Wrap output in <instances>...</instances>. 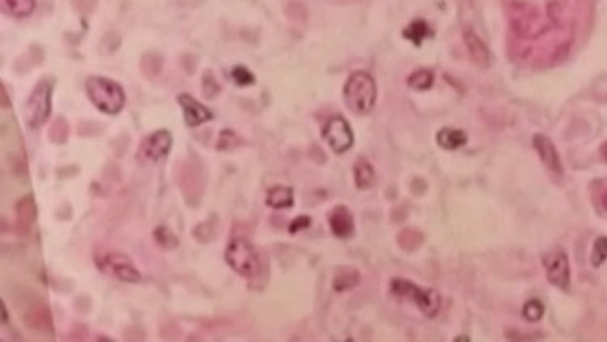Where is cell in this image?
I'll use <instances>...</instances> for the list:
<instances>
[{"mask_svg":"<svg viewBox=\"0 0 607 342\" xmlns=\"http://www.w3.org/2000/svg\"><path fill=\"white\" fill-rule=\"evenodd\" d=\"M178 102H180L183 115H185L186 125L190 127H198L201 123L211 121L212 114L209 112V109L204 108L203 104H199L195 97L190 95H180L178 96Z\"/></svg>","mask_w":607,"mask_h":342,"instance_id":"cell-11","label":"cell"},{"mask_svg":"<svg viewBox=\"0 0 607 342\" xmlns=\"http://www.w3.org/2000/svg\"><path fill=\"white\" fill-rule=\"evenodd\" d=\"M267 206L274 208V210H284V208H292L293 206V192L288 186H274L267 192L266 198Z\"/></svg>","mask_w":607,"mask_h":342,"instance_id":"cell-16","label":"cell"},{"mask_svg":"<svg viewBox=\"0 0 607 342\" xmlns=\"http://www.w3.org/2000/svg\"><path fill=\"white\" fill-rule=\"evenodd\" d=\"M232 77H234L235 83L240 84V86H247V84H253L254 83L253 73L249 72L248 69H245V66H242V65L235 66V69L232 70Z\"/></svg>","mask_w":607,"mask_h":342,"instance_id":"cell-31","label":"cell"},{"mask_svg":"<svg viewBox=\"0 0 607 342\" xmlns=\"http://www.w3.org/2000/svg\"><path fill=\"white\" fill-rule=\"evenodd\" d=\"M96 265L102 273L109 274V276L117 278L123 282H140L141 274L138 273L135 265L132 263V260L128 258L123 253H102V255L96 256Z\"/></svg>","mask_w":607,"mask_h":342,"instance_id":"cell-5","label":"cell"},{"mask_svg":"<svg viewBox=\"0 0 607 342\" xmlns=\"http://www.w3.org/2000/svg\"><path fill=\"white\" fill-rule=\"evenodd\" d=\"M73 5L77 10L84 13V15H88V13L96 10L97 0H73Z\"/></svg>","mask_w":607,"mask_h":342,"instance_id":"cell-32","label":"cell"},{"mask_svg":"<svg viewBox=\"0 0 607 342\" xmlns=\"http://www.w3.org/2000/svg\"><path fill=\"white\" fill-rule=\"evenodd\" d=\"M69 133H70L69 122H66L65 119L59 117L52 123L51 130H49V138H51L55 145H62L69 140Z\"/></svg>","mask_w":607,"mask_h":342,"instance_id":"cell-24","label":"cell"},{"mask_svg":"<svg viewBox=\"0 0 607 342\" xmlns=\"http://www.w3.org/2000/svg\"><path fill=\"white\" fill-rule=\"evenodd\" d=\"M607 260V237H597L593 247L591 263L593 266H601Z\"/></svg>","mask_w":607,"mask_h":342,"instance_id":"cell-26","label":"cell"},{"mask_svg":"<svg viewBox=\"0 0 607 342\" xmlns=\"http://www.w3.org/2000/svg\"><path fill=\"white\" fill-rule=\"evenodd\" d=\"M162 69V57L156 52H151V54H146L141 59V70L146 77H156Z\"/></svg>","mask_w":607,"mask_h":342,"instance_id":"cell-25","label":"cell"},{"mask_svg":"<svg viewBox=\"0 0 607 342\" xmlns=\"http://www.w3.org/2000/svg\"><path fill=\"white\" fill-rule=\"evenodd\" d=\"M38 217V208H36L33 195H26L16 204V219L18 224L23 229H28Z\"/></svg>","mask_w":607,"mask_h":342,"instance_id":"cell-15","label":"cell"},{"mask_svg":"<svg viewBox=\"0 0 607 342\" xmlns=\"http://www.w3.org/2000/svg\"><path fill=\"white\" fill-rule=\"evenodd\" d=\"M2 102H3V108H8V99H7V91H5V84H2Z\"/></svg>","mask_w":607,"mask_h":342,"instance_id":"cell-35","label":"cell"},{"mask_svg":"<svg viewBox=\"0 0 607 342\" xmlns=\"http://www.w3.org/2000/svg\"><path fill=\"white\" fill-rule=\"evenodd\" d=\"M602 206H604V210L607 211V192L602 195Z\"/></svg>","mask_w":607,"mask_h":342,"instance_id":"cell-37","label":"cell"},{"mask_svg":"<svg viewBox=\"0 0 607 342\" xmlns=\"http://www.w3.org/2000/svg\"><path fill=\"white\" fill-rule=\"evenodd\" d=\"M154 239L160 247L164 248H175L177 247V237L173 235L167 228H158L154 230Z\"/></svg>","mask_w":607,"mask_h":342,"instance_id":"cell-29","label":"cell"},{"mask_svg":"<svg viewBox=\"0 0 607 342\" xmlns=\"http://www.w3.org/2000/svg\"><path fill=\"white\" fill-rule=\"evenodd\" d=\"M199 225L204 229V237H203V241H201V243H208V242L214 241V237H216V224H214V222L206 221V222H201Z\"/></svg>","mask_w":607,"mask_h":342,"instance_id":"cell-33","label":"cell"},{"mask_svg":"<svg viewBox=\"0 0 607 342\" xmlns=\"http://www.w3.org/2000/svg\"><path fill=\"white\" fill-rule=\"evenodd\" d=\"M225 261L236 274L243 278L249 279L260 274V255H258L256 248L243 239H236L229 243L225 250Z\"/></svg>","mask_w":607,"mask_h":342,"instance_id":"cell-4","label":"cell"},{"mask_svg":"<svg viewBox=\"0 0 607 342\" xmlns=\"http://www.w3.org/2000/svg\"><path fill=\"white\" fill-rule=\"evenodd\" d=\"M310 224H311V219H310V217H308V216L297 217V219L293 221L292 224H290L288 230H290V232H292V234H295V232H298V230L310 228Z\"/></svg>","mask_w":607,"mask_h":342,"instance_id":"cell-34","label":"cell"},{"mask_svg":"<svg viewBox=\"0 0 607 342\" xmlns=\"http://www.w3.org/2000/svg\"><path fill=\"white\" fill-rule=\"evenodd\" d=\"M428 34H430V28H428V25L423 20L413 21V23L404 31V36L410 39L413 44H417V46L423 42V39H425Z\"/></svg>","mask_w":607,"mask_h":342,"instance_id":"cell-23","label":"cell"},{"mask_svg":"<svg viewBox=\"0 0 607 342\" xmlns=\"http://www.w3.org/2000/svg\"><path fill=\"white\" fill-rule=\"evenodd\" d=\"M172 146V135L167 130H158L153 135L146 136L141 141V145L138 146L136 151V161L141 166H153V164L159 162L164 156H167V153L171 151Z\"/></svg>","mask_w":607,"mask_h":342,"instance_id":"cell-8","label":"cell"},{"mask_svg":"<svg viewBox=\"0 0 607 342\" xmlns=\"http://www.w3.org/2000/svg\"><path fill=\"white\" fill-rule=\"evenodd\" d=\"M377 88L376 82L369 73L355 72L347 80L343 86V97H345L347 108L351 112L364 115L376 104Z\"/></svg>","mask_w":607,"mask_h":342,"instance_id":"cell-1","label":"cell"},{"mask_svg":"<svg viewBox=\"0 0 607 342\" xmlns=\"http://www.w3.org/2000/svg\"><path fill=\"white\" fill-rule=\"evenodd\" d=\"M25 321L28 323L31 330L36 331H44L52 328V318L51 315H49V310L46 306H34L33 310H29V312L26 313Z\"/></svg>","mask_w":607,"mask_h":342,"instance_id":"cell-19","label":"cell"},{"mask_svg":"<svg viewBox=\"0 0 607 342\" xmlns=\"http://www.w3.org/2000/svg\"><path fill=\"white\" fill-rule=\"evenodd\" d=\"M51 84L47 82L39 83L31 93L25 104V119L29 127L38 128L47 122L51 114Z\"/></svg>","mask_w":607,"mask_h":342,"instance_id":"cell-6","label":"cell"},{"mask_svg":"<svg viewBox=\"0 0 607 342\" xmlns=\"http://www.w3.org/2000/svg\"><path fill=\"white\" fill-rule=\"evenodd\" d=\"M544 315V305L539 300H528L523 306V317L528 321H539Z\"/></svg>","mask_w":607,"mask_h":342,"instance_id":"cell-27","label":"cell"},{"mask_svg":"<svg viewBox=\"0 0 607 342\" xmlns=\"http://www.w3.org/2000/svg\"><path fill=\"white\" fill-rule=\"evenodd\" d=\"M543 265L546 268V276L547 281L552 286L562 289V291H569L570 286V266L569 258H567V253L562 248H554L549 253H546L543 258Z\"/></svg>","mask_w":607,"mask_h":342,"instance_id":"cell-9","label":"cell"},{"mask_svg":"<svg viewBox=\"0 0 607 342\" xmlns=\"http://www.w3.org/2000/svg\"><path fill=\"white\" fill-rule=\"evenodd\" d=\"M86 93L89 101L104 114L115 115L125 106V93L122 86L109 78L89 77L86 82Z\"/></svg>","mask_w":607,"mask_h":342,"instance_id":"cell-2","label":"cell"},{"mask_svg":"<svg viewBox=\"0 0 607 342\" xmlns=\"http://www.w3.org/2000/svg\"><path fill=\"white\" fill-rule=\"evenodd\" d=\"M602 154H604V158L607 159V143L604 145V148H602Z\"/></svg>","mask_w":607,"mask_h":342,"instance_id":"cell-38","label":"cell"},{"mask_svg":"<svg viewBox=\"0 0 607 342\" xmlns=\"http://www.w3.org/2000/svg\"><path fill=\"white\" fill-rule=\"evenodd\" d=\"M177 180L185 201L190 206L199 204L204 192V179L201 169L196 167L193 161L180 162L177 166Z\"/></svg>","mask_w":607,"mask_h":342,"instance_id":"cell-7","label":"cell"},{"mask_svg":"<svg viewBox=\"0 0 607 342\" xmlns=\"http://www.w3.org/2000/svg\"><path fill=\"white\" fill-rule=\"evenodd\" d=\"M465 44L468 49V54H470L471 60L480 66H488L489 65V51L486 47V44L481 41L480 36L473 31H467L465 33Z\"/></svg>","mask_w":607,"mask_h":342,"instance_id":"cell-14","label":"cell"},{"mask_svg":"<svg viewBox=\"0 0 607 342\" xmlns=\"http://www.w3.org/2000/svg\"><path fill=\"white\" fill-rule=\"evenodd\" d=\"M2 8L7 15L21 19V16H28L34 12L36 0H3Z\"/></svg>","mask_w":607,"mask_h":342,"instance_id":"cell-20","label":"cell"},{"mask_svg":"<svg viewBox=\"0 0 607 342\" xmlns=\"http://www.w3.org/2000/svg\"><path fill=\"white\" fill-rule=\"evenodd\" d=\"M329 225L330 230H332L334 235L337 237L345 239L350 237L355 230V224H354V216L351 212L348 211L347 206H336L329 215Z\"/></svg>","mask_w":607,"mask_h":342,"instance_id":"cell-13","label":"cell"},{"mask_svg":"<svg viewBox=\"0 0 607 342\" xmlns=\"http://www.w3.org/2000/svg\"><path fill=\"white\" fill-rule=\"evenodd\" d=\"M432 83H434V75H432V72H430V70H425V69L412 73L408 78V86L413 88V90H417V91L430 90V88L432 86Z\"/></svg>","mask_w":607,"mask_h":342,"instance_id":"cell-22","label":"cell"},{"mask_svg":"<svg viewBox=\"0 0 607 342\" xmlns=\"http://www.w3.org/2000/svg\"><path fill=\"white\" fill-rule=\"evenodd\" d=\"M360 282V273L355 268H342L338 269V273L336 274V279H334V289L337 292H343L348 291V289H354L355 286H358Z\"/></svg>","mask_w":607,"mask_h":342,"instance_id":"cell-21","label":"cell"},{"mask_svg":"<svg viewBox=\"0 0 607 342\" xmlns=\"http://www.w3.org/2000/svg\"><path fill=\"white\" fill-rule=\"evenodd\" d=\"M323 138L337 154L345 153L354 146V132L340 115L329 119L323 128Z\"/></svg>","mask_w":607,"mask_h":342,"instance_id":"cell-10","label":"cell"},{"mask_svg":"<svg viewBox=\"0 0 607 342\" xmlns=\"http://www.w3.org/2000/svg\"><path fill=\"white\" fill-rule=\"evenodd\" d=\"M203 90H204V96H206L208 99H212V97L216 96V95H219V91H221V86H219V84H217L212 72L204 73V77H203Z\"/></svg>","mask_w":607,"mask_h":342,"instance_id":"cell-30","label":"cell"},{"mask_svg":"<svg viewBox=\"0 0 607 342\" xmlns=\"http://www.w3.org/2000/svg\"><path fill=\"white\" fill-rule=\"evenodd\" d=\"M391 292L397 297L412 299V302L418 305V308L426 317H436L439 313L441 305H443V299L434 289H421L417 284L405 281V279H394L391 284Z\"/></svg>","mask_w":607,"mask_h":342,"instance_id":"cell-3","label":"cell"},{"mask_svg":"<svg viewBox=\"0 0 607 342\" xmlns=\"http://www.w3.org/2000/svg\"><path fill=\"white\" fill-rule=\"evenodd\" d=\"M533 146L534 149H536V153L539 154V158H541L543 164L549 169V171L562 174L560 156L559 153H557L556 146L551 141V138H547L546 135H534Z\"/></svg>","mask_w":607,"mask_h":342,"instance_id":"cell-12","label":"cell"},{"mask_svg":"<svg viewBox=\"0 0 607 342\" xmlns=\"http://www.w3.org/2000/svg\"><path fill=\"white\" fill-rule=\"evenodd\" d=\"M240 143H242V140H240V136L236 135L235 132H232V130H222V132H221V135H219L217 149L227 151V149L235 148V146H238Z\"/></svg>","mask_w":607,"mask_h":342,"instance_id":"cell-28","label":"cell"},{"mask_svg":"<svg viewBox=\"0 0 607 342\" xmlns=\"http://www.w3.org/2000/svg\"><path fill=\"white\" fill-rule=\"evenodd\" d=\"M2 321L7 323V306H5V304H3V302H2Z\"/></svg>","mask_w":607,"mask_h":342,"instance_id":"cell-36","label":"cell"},{"mask_svg":"<svg viewBox=\"0 0 607 342\" xmlns=\"http://www.w3.org/2000/svg\"><path fill=\"white\" fill-rule=\"evenodd\" d=\"M354 175H355V184L360 190L371 188L376 180V174H374V169L366 159H358L354 167Z\"/></svg>","mask_w":607,"mask_h":342,"instance_id":"cell-18","label":"cell"},{"mask_svg":"<svg viewBox=\"0 0 607 342\" xmlns=\"http://www.w3.org/2000/svg\"><path fill=\"white\" fill-rule=\"evenodd\" d=\"M437 143L444 149H458L467 143V133L457 128H443L436 135Z\"/></svg>","mask_w":607,"mask_h":342,"instance_id":"cell-17","label":"cell"}]
</instances>
